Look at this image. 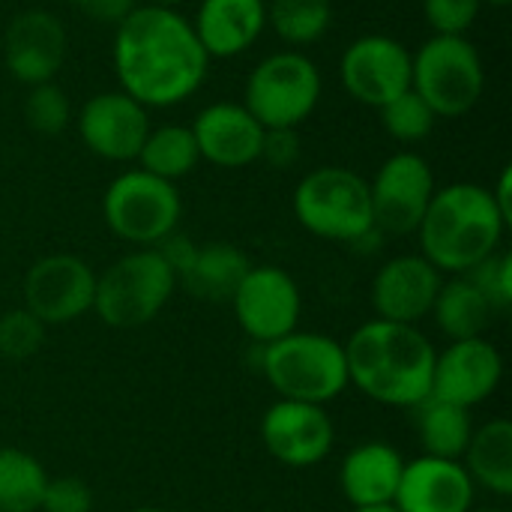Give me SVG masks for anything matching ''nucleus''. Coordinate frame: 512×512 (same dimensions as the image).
Segmentation results:
<instances>
[{
  "label": "nucleus",
  "mask_w": 512,
  "mask_h": 512,
  "mask_svg": "<svg viewBox=\"0 0 512 512\" xmlns=\"http://www.w3.org/2000/svg\"><path fill=\"white\" fill-rule=\"evenodd\" d=\"M210 57L186 15L171 6H135L114 33L120 90L144 108L186 102L207 78Z\"/></svg>",
  "instance_id": "nucleus-1"
},
{
  "label": "nucleus",
  "mask_w": 512,
  "mask_h": 512,
  "mask_svg": "<svg viewBox=\"0 0 512 512\" xmlns=\"http://www.w3.org/2000/svg\"><path fill=\"white\" fill-rule=\"evenodd\" d=\"M345 348L348 384L387 408H417L432 393L435 345L417 324L366 321Z\"/></svg>",
  "instance_id": "nucleus-2"
},
{
  "label": "nucleus",
  "mask_w": 512,
  "mask_h": 512,
  "mask_svg": "<svg viewBox=\"0 0 512 512\" xmlns=\"http://www.w3.org/2000/svg\"><path fill=\"white\" fill-rule=\"evenodd\" d=\"M504 222L492 192L480 183H450L435 189L429 210L417 228L420 255L438 270L465 276L501 249Z\"/></svg>",
  "instance_id": "nucleus-3"
},
{
  "label": "nucleus",
  "mask_w": 512,
  "mask_h": 512,
  "mask_svg": "<svg viewBox=\"0 0 512 512\" xmlns=\"http://www.w3.org/2000/svg\"><path fill=\"white\" fill-rule=\"evenodd\" d=\"M261 375L279 399L327 405L345 393L348 363L339 339L312 330H294L270 345H261Z\"/></svg>",
  "instance_id": "nucleus-4"
},
{
  "label": "nucleus",
  "mask_w": 512,
  "mask_h": 512,
  "mask_svg": "<svg viewBox=\"0 0 512 512\" xmlns=\"http://www.w3.org/2000/svg\"><path fill=\"white\" fill-rule=\"evenodd\" d=\"M294 216L321 240L357 243L375 231L369 180L342 165H321L297 183Z\"/></svg>",
  "instance_id": "nucleus-5"
},
{
  "label": "nucleus",
  "mask_w": 512,
  "mask_h": 512,
  "mask_svg": "<svg viewBox=\"0 0 512 512\" xmlns=\"http://www.w3.org/2000/svg\"><path fill=\"white\" fill-rule=\"evenodd\" d=\"M177 276L156 249H135L96 273L93 312L105 327L138 330L150 324L174 297Z\"/></svg>",
  "instance_id": "nucleus-6"
},
{
  "label": "nucleus",
  "mask_w": 512,
  "mask_h": 512,
  "mask_svg": "<svg viewBox=\"0 0 512 512\" xmlns=\"http://www.w3.org/2000/svg\"><path fill=\"white\" fill-rule=\"evenodd\" d=\"M321 102V72L297 48L267 54L246 78L243 105L264 129H297Z\"/></svg>",
  "instance_id": "nucleus-7"
},
{
  "label": "nucleus",
  "mask_w": 512,
  "mask_h": 512,
  "mask_svg": "<svg viewBox=\"0 0 512 512\" xmlns=\"http://www.w3.org/2000/svg\"><path fill=\"white\" fill-rule=\"evenodd\" d=\"M411 87L426 99L435 117L468 114L483 90L486 69L468 36H432L411 54Z\"/></svg>",
  "instance_id": "nucleus-8"
},
{
  "label": "nucleus",
  "mask_w": 512,
  "mask_h": 512,
  "mask_svg": "<svg viewBox=\"0 0 512 512\" xmlns=\"http://www.w3.org/2000/svg\"><path fill=\"white\" fill-rule=\"evenodd\" d=\"M183 201L174 183L141 168L117 174L102 195V216L114 237L138 249H153L177 231Z\"/></svg>",
  "instance_id": "nucleus-9"
},
{
  "label": "nucleus",
  "mask_w": 512,
  "mask_h": 512,
  "mask_svg": "<svg viewBox=\"0 0 512 512\" xmlns=\"http://www.w3.org/2000/svg\"><path fill=\"white\" fill-rule=\"evenodd\" d=\"M96 270L69 252H54L30 264L21 282L24 309L45 327H63L93 312Z\"/></svg>",
  "instance_id": "nucleus-10"
},
{
  "label": "nucleus",
  "mask_w": 512,
  "mask_h": 512,
  "mask_svg": "<svg viewBox=\"0 0 512 512\" xmlns=\"http://www.w3.org/2000/svg\"><path fill=\"white\" fill-rule=\"evenodd\" d=\"M435 189L438 186H435L432 165L420 153L414 150L393 153L390 159H384L375 180L369 183L375 228L393 237L417 234Z\"/></svg>",
  "instance_id": "nucleus-11"
},
{
  "label": "nucleus",
  "mask_w": 512,
  "mask_h": 512,
  "mask_svg": "<svg viewBox=\"0 0 512 512\" xmlns=\"http://www.w3.org/2000/svg\"><path fill=\"white\" fill-rule=\"evenodd\" d=\"M231 309H234L240 330L252 342L270 345L297 330L300 312H303L300 285L282 267L252 264L240 288L231 297Z\"/></svg>",
  "instance_id": "nucleus-12"
},
{
  "label": "nucleus",
  "mask_w": 512,
  "mask_h": 512,
  "mask_svg": "<svg viewBox=\"0 0 512 512\" xmlns=\"http://www.w3.org/2000/svg\"><path fill=\"white\" fill-rule=\"evenodd\" d=\"M339 78L351 99L384 108L411 90V51L387 33L357 36L339 60Z\"/></svg>",
  "instance_id": "nucleus-13"
},
{
  "label": "nucleus",
  "mask_w": 512,
  "mask_h": 512,
  "mask_svg": "<svg viewBox=\"0 0 512 512\" xmlns=\"http://www.w3.org/2000/svg\"><path fill=\"white\" fill-rule=\"evenodd\" d=\"M261 444L285 468H315L330 456L336 429L324 405L276 399L261 417Z\"/></svg>",
  "instance_id": "nucleus-14"
},
{
  "label": "nucleus",
  "mask_w": 512,
  "mask_h": 512,
  "mask_svg": "<svg viewBox=\"0 0 512 512\" xmlns=\"http://www.w3.org/2000/svg\"><path fill=\"white\" fill-rule=\"evenodd\" d=\"M150 114L123 90H105L90 96L78 114V135L90 153L108 162L138 159L150 132Z\"/></svg>",
  "instance_id": "nucleus-15"
},
{
  "label": "nucleus",
  "mask_w": 512,
  "mask_h": 512,
  "mask_svg": "<svg viewBox=\"0 0 512 512\" xmlns=\"http://www.w3.org/2000/svg\"><path fill=\"white\" fill-rule=\"evenodd\" d=\"M501 378H504L501 351L486 336L462 339V342H450L444 351L435 354L429 396L471 411L498 390Z\"/></svg>",
  "instance_id": "nucleus-16"
},
{
  "label": "nucleus",
  "mask_w": 512,
  "mask_h": 512,
  "mask_svg": "<svg viewBox=\"0 0 512 512\" xmlns=\"http://www.w3.org/2000/svg\"><path fill=\"white\" fill-rule=\"evenodd\" d=\"M66 27L48 9L18 12L3 33V63L9 75L27 87L54 81L66 60Z\"/></svg>",
  "instance_id": "nucleus-17"
},
{
  "label": "nucleus",
  "mask_w": 512,
  "mask_h": 512,
  "mask_svg": "<svg viewBox=\"0 0 512 512\" xmlns=\"http://www.w3.org/2000/svg\"><path fill=\"white\" fill-rule=\"evenodd\" d=\"M444 285L423 255H396L384 261L372 279V309L381 321L417 324L435 306V297Z\"/></svg>",
  "instance_id": "nucleus-18"
},
{
  "label": "nucleus",
  "mask_w": 512,
  "mask_h": 512,
  "mask_svg": "<svg viewBox=\"0 0 512 512\" xmlns=\"http://www.w3.org/2000/svg\"><path fill=\"white\" fill-rule=\"evenodd\" d=\"M192 135L204 162L216 168H246L261 159L264 126L243 102H213L192 120Z\"/></svg>",
  "instance_id": "nucleus-19"
},
{
  "label": "nucleus",
  "mask_w": 512,
  "mask_h": 512,
  "mask_svg": "<svg viewBox=\"0 0 512 512\" xmlns=\"http://www.w3.org/2000/svg\"><path fill=\"white\" fill-rule=\"evenodd\" d=\"M477 486L462 462L420 456L405 462L393 507L399 512H468Z\"/></svg>",
  "instance_id": "nucleus-20"
},
{
  "label": "nucleus",
  "mask_w": 512,
  "mask_h": 512,
  "mask_svg": "<svg viewBox=\"0 0 512 512\" xmlns=\"http://www.w3.org/2000/svg\"><path fill=\"white\" fill-rule=\"evenodd\" d=\"M402 471L405 459L393 444L366 441L345 456L339 468V489L354 510L393 507Z\"/></svg>",
  "instance_id": "nucleus-21"
},
{
  "label": "nucleus",
  "mask_w": 512,
  "mask_h": 512,
  "mask_svg": "<svg viewBox=\"0 0 512 512\" xmlns=\"http://www.w3.org/2000/svg\"><path fill=\"white\" fill-rule=\"evenodd\" d=\"M192 27L207 57H237L264 33L267 0H201Z\"/></svg>",
  "instance_id": "nucleus-22"
},
{
  "label": "nucleus",
  "mask_w": 512,
  "mask_h": 512,
  "mask_svg": "<svg viewBox=\"0 0 512 512\" xmlns=\"http://www.w3.org/2000/svg\"><path fill=\"white\" fill-rule=\"evenodd\" d=\"M252 261L234 243H204L195 249L189 267L177 276V285L201 303H231Z\"/></svg>",
  "instance_id": "nucleus-23"
},
{
  "label": "nucleus",
  "mask_w": 512,
  "mask_h": 512,
  "mask_svg": "<svg viewBox=\"0 0 512 512\" xmlns=\"http://www.w3.org/2000/svg\"><path fill=\"white\" fill-rule=\"evenodd\" d=\"M462 465L474 486L510 498L512 495V423L507 417H495L474 429L471 444L462 456Z\"/></svg>",
  "instance_id": "nucleus-24"
},
{
  "label": "nucleus",
  "mask_w": 512,
  "mask_h": 512,
  "mask_svg": "<svg viewBox=\"0 0 512 512\" xmlns=\"http://www.w3.org/2000/svg\"><path fill=\"white\" fill-rule=\"evenodd\" d=\"M429 315L435 318V327L450 342H462V339L483 336L498 312L492 309V303L474 285L471 276H453L450 282L441 285Z\"/></svg>",
  "instance_id": "nucleus-25"
},
{
  "label": "nucleus",
  "mask_w": 512,
  "mask_h": 512,
  "mask_svg": "<svg viewBox=\"0 0 512 512\" xmlns=\"http://www.w3.org/2000/svg\"><path fill=\"white\" fill-rule=\"evenodd\" d=\"M414 411V426L423 444V456H435V459H453L462 462L471 435H474V423H471V411L450 405L444 399H423Z\"/></svg>",
  "instance_id": "nucleus-26"
},
{
  "label": "nucleus",
  "mask_w": 512,
  "mask_h": 512,
  "mask_svg": "<svg viewBox=\"0 0 512 512\" xmlns=\"http://www.w3.org/2000/svg\"><path fill=\"white\" fill-rule=\"evenodd\" d=\"M138 162H141L138 165L141 171L162 177L168 183H177L180 177H186L198 168L201 153H198V144H195V135L189 126L165 123V126H153L147 132Z\"/></svg>",
  "instance_id": "nucleus-27"
},
{
  "label": "nucleus",
  "mask_w": 512,
  "mask_h": 512,
  "mask_svg": "<svg viewBox=\"0 0 512 512\" xmlns=\"http://www.w3.org/2000/svg\"><path fill=\"white\" fill-rule=\"evenodd\" d=\"M48 480V471L33 453L0 447V512H36Z\"/></svg>",
  "instance_id": "nucleus-28"
},
{
  "label": "nucleus",
  "mask_w": 512,
  "mask_h": 512,
  "mask_svg": "<svg viewBox=\"0 0 512 512\" xmlns=\"http://www.w3.org/2000/svg\"><path fill=\"white\" fill-rule=\"evenodd\" d=\"M267 24L291 48L312 45L333 24V0H270Z\"/></svg>",
  "instance_id": "nucleus-29"
},
{
  "label": "nucleus",
  "mask_w": 512,
  "mask_h": 512,
  "mask_svg": "<svg viewBox=\"0 0 512 512\" xmlns=\"http://www.w3.org/2000/svg\"><path fill=\"white\" fill-rule=\"evenodd\" d=\"M378 114H381L384 132L402 144H417V141L429 138L438 123L435 111L426 105V99L414 87L405 90L402 96H396L393 102H387L384 108H378Z\"/></svg>",
  "instance_id": "nucleus-30"
},
{
  "label": "nucleus",
  "mask_w": 512,
  "mask_h": 512,
  "mask_svg": "<svg viewBox=\"0 0 512 512\" xmlns=\"http://www.w3.org/2000/svg\"><path fill=\"white\" fill-rule=\"evenodd\" d=\"M24 120L30 129H36L42 135L63 132L72 120V105H69L66 90L54 81L33 84L27 99H24Z\"/></svg>",
  "instance_id": "nucleus-31"
},
{
  "label": "nucleus",
  "mask_w": 512,
  "mask_h": 512,
  "mask_svg": "<svg viewBox=\"0 0 512 512\" xmlns=\"http://www.w3.org/2000/svg\"><path fill=\"white\" fill-rule=\"evenodd\" d=\"M42 342H45V324L33 318L24 306L0 315V357L27 360L39 354Z\"/></svg>",
  "instance_id": "nucleus-32"
},
{
  "label": "nucleus",
  "mask_w": 512,
  "mask_h": 512,
  "mask_svg": "<svg viewBox=\"0 0 512 512\" xmlns=\"http://www.w3.org/2000/svg\"><path fill=\"white\" fill-rule=\"evenodd\" d=\"M465 276L474 279V285L486 294L495 312H504L512 306V255L510 252H495L486 261H480L474 270Z\"/></svg>",
  "instance_id": "nucleus-33"
},
{
  "label": "nucleus",
  "mask_w": 512,
  "mask_h": 512,
  "mask_svg": "<svg viewBox=\"0 0 512 512\" xmlns=\"http://www.w3.org/2000/svg\"><path fill=\"white\" fill-rule=\"evenodd\" d=\"M480 0H423V15L438 36H465L477 15Z\"/></svg>",
  "instance_id": "nucleus-34"
},
{
  "label": "nucleus",
  "mask_w": 512,
  "mask_h": 512,
  "mask_svg": "<svg viewBox=\"0 0 512 512\" xmlns=\"http://www.w3.org/2000/svg\"><path fill=\"white\" fill-rule=\"evenodd\" d=\"M42 512H90L93 510V492L78 477H57L48 480L42 495Z\"/></svg>",
  "instance_id": "nucleus-35"
},
{
  "label": "nucleus",
  "mask_w": 512,
  "mask_h": 512,
  "mask_svg": "<svg viewBox=\"0 0 512 512\" xmlns=\"http://www.w3.org/2000/svg\"><path fill=\"white\" fill-rule=\"evenodd\" d=\"M261 159L273 168H291L300 159V138L297 129H267L261 144Z\"/></svg>",
  "instance_id": "nucleus-36"
},
{
  "label": "nucleus",
  "mask_w": 512,
  "mask_h": 512,
  "mask_svg": "<svg viewBox=\"0 0 512 512\" xmlns=\"http://www.w3.org/2000/svg\"><path fill=\"white\" fill-rule=\"evenodd\" d=\"M159 255H162V261L174 270V276H180L186 267H189V261L195 258V249H198V243L195 240H189L186 234H180V231H171L162 243H156L153 246Z\"/></svg>",
  "instance_id": "nucleus-37"
},
{
  "label": "nucleus",
  "mask_w": 512,
  "mask_h": 512,
  "mask_svg": "<svg viewBox=\"0 0 512 512\" xmlns=\"http://www.w3.org/2000/svg\"><path fill=\"white\" fill-rule=\"evenodd\" d=\"M78 12H84L93 21H111L120 24L138 3L135 0H69Z\"/></svg>",
  "instance_id": "nucleus-38"
},
{
  "label": "nucleus",
  "mask_w": 512,
  "mask_h": 512,
  "mask_svg": "<svg viewBox=\"0 0 512 512\" xmlns=\"http://www.w3.org/2000/svg\"><path fill=\"white\" fill-rule=\"evenodd\" d=\"M489 192H492V198H495V204H498V210H501L504 222L510 225L512 222V168L510 165L501 171V177H498L495 189H489Z\"/></svg>",
  "instance_id": "nucleus-39"
},
{
  "label": "nucleus",
  "mask_w": 512,
  "mask_h": 512,
  "mask_svg": "<svg viewBox=\"0 0 512 512\" xmlns=\"http://www.w3.org/2000/svg\"><path fill=\"white\" fill-rule=\"evenodd\" d=\"M150 3H156V6H171V9H177L180 3H186V0H150Z\"/></svg>",
  "instance_id": "nucleus-40"
},
{
  "label": "nucleus",
  "mask_w": 512,
  "mask_h": 512,
  "mask_svg": "<svg viewBox=\"0 0 512 512\" xmlns=\"http://www.w3.org/2000/svg\"><path fill=\"white\" fill-rule=\"evenodd\" d=\"M354 512H399L396 507H369V510H354Z\"/></svg>",
  "instance_id": "nucleus-41"
},
{
  "label": "nucleus",
  "mask_w": 512,
  "mask_h": 512,
  "mask_svg": "<svg viewBox=\"0 0 512 512\" xmlns=\"http://www.w3.org/2000/svg\"><path fill=\"white\" fill-rule=\"evenodd\" d=\"M480 3H489V6H510L512 0H480Z\"/></svg>",
  "instance_id": "nucleus-42"
},
{
  "label": "nucleus",
  "mask_w": 512,
  "mask_h": 512,
  "mask_svg": "<svg viewBox=\"0 0 512 512\" xmlns=\"http://www.w3.org/2000/svg\"><path fill=\"white\" fill-rule=\"evenodd\" d=\"M129 512H165V510H159V507H135V510H129Z\"/></svg>",
  "instance_id": "nucleus-43"
},
{
  "label": "nucleus",
  "mask_w": 512,
  "mask_h": 512,
  "mask_svg": "<svg viewBox=\"0 0 512 512\" xmlns=\"http://www.w3.org/2000/svg\"><path fill=\"white\" fill-rule=\"evenodd\" d=\"M468 512H504V510H489V507H480V510H477V507H471Z\"/></svg>",
  "instance_id": "nucleus-44"
}]
</instances>
